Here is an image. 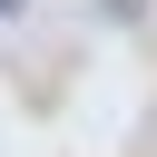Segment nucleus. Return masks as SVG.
<instances>
[{
  "label": "nucleus",
  "mask_w": 157,
  "mask_h": 157,
  "mask_svg": "<svg viewBox=\"0 0 157 157\" xmlns=\"http://www.w3.org/2000/svg\"><path fill=\"white\" fill-rule=\"evenodd\" d=\"M0 20H10V0H0Z\"/></svg>",
  "instance_id": "nucleus-1"
}]
</instances>
